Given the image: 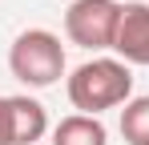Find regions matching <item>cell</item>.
<instances>
[{
	"label": "cell",
	"mask_w": 149,
	"mask_h": 145,
	"mask_svg": "<svg viewBox=\"0 0 149 145\" xmlns=\"http://www.w3.org/2000/svg\"><path fill=\"white\" fill-rule=\"evenodd\" d=\"M8 129H12V145H32L49 133V113L36 97H8Z\"/></svg>",
	"instance_id": "obj_5"
},
{
	"label": "cell",
	"mask_w": 149,
	"mask_h": 145,
	"mask_svg": "<svg viewBox=\"0 0 149 145\" xmlns=\"http://www.w3.org/2000/svg\"><path fill=\"white\" fill-rule=\"evenodd\" d=\"M52 145H109V133H105L101 117L69 113V117L56 121V129H52Z\"/></svg>",
	"instance_id": "obj_6"
},
{
	"label": "cell",
	"mask_w": 149,
	"mask_h": 145,
	"mask_svg": "<svg viewBox=\"0 0 149 145\" xmlns=\"http://www.w3.org/2000/svg\"><path fill=\"white\" fill-rule=\"evenodd\" d=\"M117 20H121L117 0H73L65 8V36L89 52H101V48H113Z\"/></svg>",
	"instance_id": "obj_3"
},
{
	"label": "cell",
	"mask_w": 149,
	"mask_h": 145,
	"mask_svg": "<svg viewBox=\"0 0 149 145\" xmlns=\"http://www.w3.org/2000/svg\"><path fill=\"white\" fill-rule=\"evenodd\" d=\"M113 52L125 65H141L149 69V4L145 0H129L121 4V20L113 36Z\"/></svg>",
	"instance_id": "obj_4"
},
{
	"label": "cell",
	"mask_w": 149,
	"mask_h": 145,
	"mask_svg": "<svg viewBox=\"0 0 149 145\" xmlns=\"http://www.w3.org/2000/svg\"><path fill=\"white\" fill-rule=\"evenodd\" d=\"M65 45L49 28H24L8 48V69L28 89H49L65 77Z\"/></svg>",
	"instance_id": "obj_2"
},
{
	"label": "cell",
	"mask_w": 149,
	"mask_h": 145,
	"mask_svg": "<svg viewBox=\"0 0 149 145\" xmlns=\"http://www.w3.org/2000/svg\"><path fill=\"white\" fill-rule=\"evenodd\" d=\"M121 137L129 145H149V97H133L121 109Z\"/></svg>",
	"instance_id": "obj_7"
},
{
	"label": "cell",
	"mask_w": 149,
	"mask_h": 145,
	"mask_svg": "<svg viewBox=\"0 0 149 145\" xmlns=\"http://www.w3.org/2000/svg\"><path fill=\"white\" fill-rule=\"evenodd\" d=\"M65 89H69V101H73L77 113L101 117L105 109H117V105L133 101V72L117 56H93V61H85L69 72Z\"/></svg>",
	"instance_id": "obj_1"
},
{
	"label": "cell",
	"mask_w": 149,
	"mask_h": 145,
	"mask_svg": "<svg viewBox=\"0 0 149 145\" xmlns=\"http://www.w3.org/2000/svg\"><path fill=\"white\" fill-rule=\"evenodd\" d=\"M0 145H12V129H8V97H0Z\"/></svg>",
	"instance_id": "obj_8"
}]
</instances>
